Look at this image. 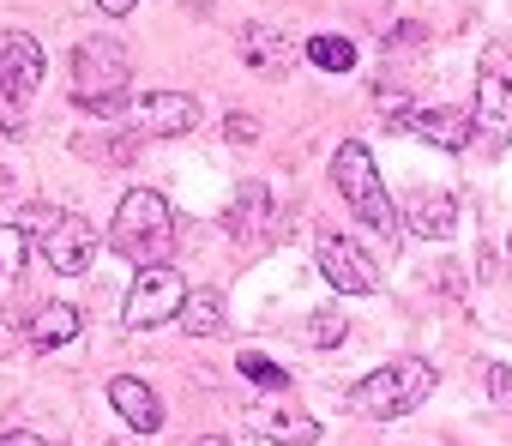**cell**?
I'll return each instance as SVG.
<instances>
[{
    "instance_id": "obj_25",
    "label": "cell",
    "mask_w": 512,
    "mask_h": 446,
    "mask_svg": "<svg viewBox=\"0 0 512 446\" xmlns=\"http://www.w3.org/2000/svg\"><path fill=\"white\" fill-rule=\"evenodd\" d=\"M488 398L512 404V368H488Z\"/></svg>"
},
{
    "instance_id": "obj_8",
    "label": "cell",
    "mask_w": 512,
    "mask_h": 446,
    "mask_svg": "<svg viewBox=\"0 0 512 446\" xmlns=\"http://www.w3.org/2000/svg\"><path fill=\"white\" fill-rule=\"evenodd\" d=\"M314 254H320V272H326V284H338L344 296H374L380 290V266L350 242V236H338V230H326L320 242H314Z\"/></svg>"
},
{
    "instance_id": "obj_16",
    "label": "cell",
    "mask_w": 512,
    "mask_h": 446,
    "mask_svg": "<svg viewBox=\"0 0 512 446\" xmlns=\"http://www.w3.org/2000/svg\"><path fill=\"white\" fill-rule=\"evenodd\" d=\"M25 338H31V350H61V344H73V338H79V308H73V302L37 308L31 326H25Z\"/></svg>"
},
{
    "instance_id": "obj_17",
    "label": "cell",
    "mask_w": 512,
    "mask_h": 446,
    "mask_svg": "<svg viewBox=\"0 0 512 446\" xmlns=\"http://www.w3.org/2000/svg\"><path fill=\"white\" fill-rule=\"evenodd\" d=\"M266 187L260 181H247L241 193H235V205L223 211V223H229V242H260L266 236Z\"/></svg>"
},
{
    "instance_id": "obj_11",
    "label": "cell",
    "mask_w": 512,
    "mask_h": 446,
    "mask_svg": "<svg viewBox=\"0 0 512 446\" xmlns=\"http://www.w3.org/2000/svg\"><path fill=\"white\" fill-rule=\"evenodd\" d=\"M109 404H115V416H121L127 428H139V434H157V428H163V398H157L145 380H133V374H115V380H109Z\"/></svg>"
},
{
    "instance_id": "obj_22",
    "label": "cell",
    "mask_w": 512,
    "mask_h": 446,
    "mask_svg": "<svg viewBox=\"0 0 512 446\" xmlns=\"http://www.w3.org/2000/svg\"><path fill=\"white\" fill-rule=\"evenodd\" d=\"M308 338H314V344H338V338H344V320H338L332 308H320L314 326H308Z\"/></svg>"
},
{
    "instance_id": "obj_7",
    "label": "cell",
    "mask_w": 512,
    "mask_h": 446,
    "mask_svg": "<svg viewBox=\"0 0 512 446\" xmlns=\"http://www.w3.org/2000/svg\"><path fill=\"white\" fill-rule=\"evenodd\" d=\"M181 296H187V284H181V272H169V260L163 266H139V278L127 290V326L133 332H151V326L175 320L181 314Z\"/></svg>"
},
{
    "instance_id": "obj_27",
    "label": "cell",
    "mask_w": 512,
    "mask_h": 446,
    "mask_svg": "<svg viewBox=\"0 0 512 446\" xmlns=\"http://www.w3.org/2000/svg\"><path fill=\"white\" fill-rule=\"evenodd\" d=\"M97 7H103V13H109V19H127V13H133V7H139V0H97Z\"/></svg>"
},
{
    "instance_id": "obj_1",
    "label": "cell",
    "mask_w": 512,
    "mask_h": 446,
    "mask_svg": "<svg viewBox=\"0 0 512 446\" xmlns=\"http://www.w3.org/2000/svg\"><path fill=\"white\" fill-rule=\"evenodd\" d=\"M109 248L133 266H163L175 254V211L163 193L151 187H133L121 205H115V223H109Z\"/></svg>"
},
{
    "instance_id": "obj_13",
    "label": "cell",
    "mask_w": 512,
    "mask_h": 446,
    "mask_svg": "<svg viewBox=\"0 0 512 446\" xmlns=\"http://www.w3.org/2000/svg\"><path fill=\"white\" fill-rule=\"evenodd\" d=\"M247 428L266 434V440H278V446H314V440H320V422H314V416L278 410V404H253V410H247Z\"/></svg>"
},
{
    "instance_id": "obj_20",
    "label": "cell",
    "mask_w": 512,
    "mask_h": 446,
    "mask_svg": "<svg viewBox=\"0 0 512 446\" xmlns=\"http://www.w3.org/2000/svg\"><path fill=\"white\" fill-rule=\"evenodd\" d=\"M308 61H314L320 73H350V67H356V43H350V37H314V43H308Z\"/></svg>"
},
{
    "instance_id": "obj_26",
    "label": "cell",
    "mask_w": 512,
    "mask_h": 446,
    "mask_svg": "<svg viewBox=\"0 0 512 446\" xmlns=\"http://www.w3.org/2000/svg\"><path fill=\"white\" fill-rule=\"evenodd\" d=\"M0 446H49L43 434H25V428H13V434H0Z\"/></svg>"
},
{
    "instance_id": "obj_18",
    "label": "cell",
    "mask_w": 512,
    "mask_h": 446,
    "mask_svg": "<svg viewBox=\"0 0 512 446\" xmlns=\"http://www.w3.org/2000/svg\"><path fill=\"white\" fill-rule=\"evenodd\" d=\"M193 338H217L229 320H223V296L217 290H193V296H181V314H175Z\"/></svg>"
},
{
    "instance_id": "obj_6",
    "label": "cell",
    "mask_w": 512,
    "mask_h": 446,
    "mask_svg": "<svg viewBox=\"0 0 512 446\" xmlns=\"http://www.w3.org/2000/svg\"><path fill=\"white\" fill-rule=\"evenodd\" d=\"M470 139H482L488 157H500V151L512 145V43H488V49H482Z\"/></svg>"
},
{
    "instance_id": "obj_2",
    "label": "cell",
    "mask_w": 512,
    "mask_h": 446,
    "mask_svg": "<svg viewBox=\"0 0 512 446\" xmlns=\"http://www.w3.org/2000/svg\"><path fill=\"white\" fill-rule=\"evenodd\" d=\"M19 230H25V242L37 248V260H43L49 272H61V278H79V272L91 266V254H97V223L79 217V211L25 205Z\"/></svg>"
},
{
    "instance_id": "obj_12",
    "label": "cell",
    "mask_w": 512,
    "mask_h": 446,
    "mask_svg": "<svg viewBox=\"0 0 512 446\" xmlns=\"http://www.w3.org/2000/svg\"><path fill=\"white\" fill-rule=\"evenodd\" d=\"M139 115H145V133H157V139H181V133L199 127V103L181 97V91H151L139 103Z\"/></svg>"
},
{
    "instance_id": "obj_23",
    "label": "cell",
    "mask_w": 512,
    "mask_h": 446,
    "mask_svg": "<svg viewBox=\"0 0 512 446\" xmlns=\"http://www.w3.org/2000/svg\"><path fill=\"white\" fill-rule=\"evenodd\" d=\"M223 133H229L235 145H253V139H260V121H253V115H229V121H223Z\"/></svg>"
},
{
    "instance_id": "obj_9",
    "label": "cell",
    "mask_w": 512,
    "mask_h": 446,
    "mask_svg": "<svg viewBox=\"0 0 512 446\" xmlns=\"http://www.w3.org/2000/svg\"><path fill=\"white\" fill-rule=\"evenodd\" d=\"M37 79H43V49H37V37L7 31V37H0V91L25 103V97L37 91Z\"/></svg>"
},
{
    "instance_id": "obj_10",
    "label": "cell",
    "mask_w": 512,
    "mask_h": 446,
    "mask_svg": "<svg viewBox=\"0 0 512 446\" xmlns=\"http://www.w3.org/2000/svg\"><path fill=\"white\" fill-rule=\"evenodd\" d=\"M398 223H404L410 236L446 242V236L458 230V199H452V193H434V187H416V193H410V205L398 211Z\"/></svg>"
},
{
    "instance_id": "obj_28",
    "label": "cell",
    "mask_w": 512,
    "mask_h": 446,
    "mask_svg": "<svg viewBox=\"0 0 512 446\" xmlns=\"http://www.w3.org/2000/svg\"><path fill=\"white\" fill-rule=\"evenodd\" d=\"M13 344H19V332H13V326H7V320H0V356H7V350H13Z\"/></svg>"
},
{
    "instance_id": "obj_21",
    "label": "cell",
    "mask_w": 512,
    "mask_h": 446,
    "mask_svg": "<svg viewBox=\"0 0 512 446\" xmlns=\"http://www.w3.org/2000/svg\"><path fill=\"white\" fill-rule=\"evenodd\" d=\"M235 368H241V380L266 386V392H284V386H290V374H284L272 356H253V350H241V362H235Z\"/></svg>"
},
{
    "instance_id": "obj_29",
    "label": "cell",
    "mask_w": 512,
    "mask_h": 446,
    "mask_svg": "<svg viewBox=\"0 0 512 446\" xmlns=\"http://www.w3.org/2000/svg\"><path fill=\"white\" fill-rule=\"evenodd\" d=\"M193 446H229V440H223V434H199Z\"/></svg>"
},
{
    "instance_id": "obj_15",
    "label": "cell",
    "mask_w": 512,
    "mask_h": 446,
    "mask_svg": "<svg viewBox=\"0 0 512 446\" xmlns=\"http://www.w3.org/2000/svg\"><path fill=\"white\" fill-rule=\"evenodd\" d=\"M410 133H422L440 151H464L470 145V115L464 109H416L410 115Z\"/></svg>"
},
{
    "instance_id": "obj_19",
    "label": "cell",
    "mask_w": 512,
    "mask_h": 446,
    "mask_svg": "<svg viewBox=\"0 0 512 446\" xmlns=\"http://www.w3.org/2000/svg\"><path fill=\"white\" fill-rule=\"evenodd\" d=\"M25 254H31L25 230H19V223H0V290H13V284H19V266H25Z\"/></svg>"
},
{
    "instance_id": "obj_4",
    "label": "cell",
    "mask_w": 512,
    "mask_h": 446,
    "mask_svg": "<svg viewBox=\"0 0 512 446\" xmlns=\"http://www.w3.org/2000/svg\"><path fill=\"white\" fill-rule=\"evenodd\" d=\"M428 392H434V368H428L422 356H398V362L374 368L368 380H356V386L344 392V404H350L356 416H368V422H392V416H410Z\"/></svg>"
},
{
    "instance_id": "obj_5",
    "label": "cell",
    "mask_w": 512,
    "mask_h": 446,
    "mask_svg": "<svg viewBox=\"0 0 512 446\" xmlns=\"http://www.w3.org/2000/svg\"><path fill=\"white\" fill-rule=\"evenodd\" d=\"M127 79H133V67H127V49H121L115 37H91V43L73 49V103H79V109H91V115H121Z\"/></svg>"
},
{
    "instance_id": "obj_24",
    "label": "cell",
    "mask_w": 512,
    "mask_h": 446,
    "mask_svg": "<svg viewBox=\"0 0 512 446\" xmlns=\"http://www.w3.org/2000/svg\"><path fill=\"white\" fill-rule=\"evenodd\" d=\"M0 133H7V139L25 133V121H19V97H7V91H0Z\"/></svg>"
},
{
    "instance_id": "obj_3",
    "label": "cell",
    "mask_w": 512,
    "mask_h": 446,
    "mask_svg": "<svg viewBox=\"0 0 512 446\" xmlns=\"http://www.w3.org/2000/svg\"><path fill=\"white\" fill-rule=\"evenodd\" d=\"M332 181H338V193L350 199V211L368 223V230L380 236V242H404V223H398V205H392V193H386V181H380V169H374V157H368V145H356V139H344L338 145V157H332Z\"/></svg>"
},
{
    "instance_id": "obj_14",
    "label": "cell",
    "mask_w": 512,
    "mask_h": 446,
    "mask_svg": "<svg viewBox=\"0 0 512 446\" xmlns=\"http://www.w3.org/2000/svg\"><path fill=\"white\" fill-rule=\"evenodd\" d=\"M241 61H247L253 73L278 79V73H290V61H296V43H290L284 31H272V25H247V31H241Z\"/></svg>"
}]
</instances>
